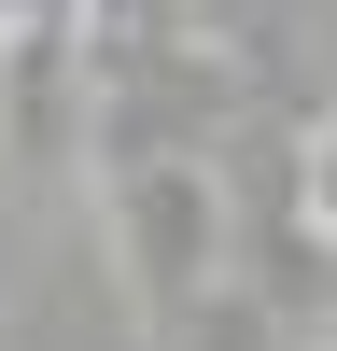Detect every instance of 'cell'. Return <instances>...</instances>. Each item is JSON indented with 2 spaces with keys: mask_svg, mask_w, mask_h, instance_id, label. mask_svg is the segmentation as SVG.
<instances>
[{
  "mask_svg": "<svg viewBox=\"0 0 337 351\" xmlns=\"http://www.w3.org/2000/svg\"><path fill=\"white\" fill-rule=\"evenodd\" d=\"M99 197H112V253H127L140 324H168L183 295H211V281H225V197H211V169H197V155L99 169Z\"/></svg>",
  "mask_w": 337,
  "mask_h": 351,
  "instance_id": "6da1fadb",
  "label": "cell"
},
{
  "mask_svg": "<svg viewBox=\"0 0 337 351\" xmlns=\"http://www.w3.org/2000/svg\"><path fill=\"white\" fill-rule=\"evenodd\" d=\"M140 337H155V351H281V324H267V309L239 295V281H211V295H183L168 324H140Z\"/></svg>",
  "mask_w": 337,
  "mask_h": 351,
  "instance_id": "7a4b0ae2",
  "label": "cell"
}]
</instances>
